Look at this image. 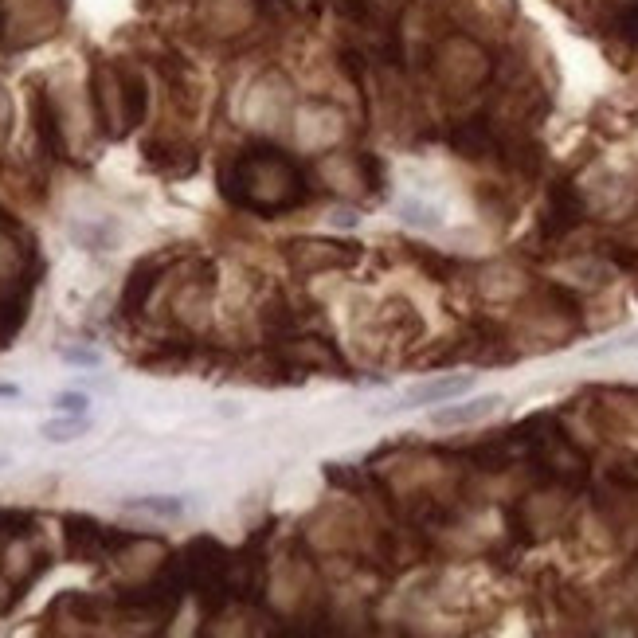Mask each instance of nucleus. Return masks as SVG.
I'll use <instances>...</instances> for the list:
<instances>
[{"instance_id": "9d476101", "label": "nucleus", "mask_w": 638, "mask_h": 638, "mask_svg": "<svg viewBox=\"0 0 638 638\" xmlns=\"http://www.w3.org/2000/svg\"><path fill=\"white\" fill-rule=\"evenodd\" d=\"M0 396H8V400H16V396H20V388H16V384H0Z\"/></svg>"}, {"instance_id": "7ed1b4c3", "label": "nucleus", "mask_w": 638, "mask_h": 638, "mask_svg": "<svg viewBox=\"0 0 638 638\" xmlns=\"http://www.w3.org/2000/svg\"><path fill=\"white\" fill-rule=\"evenodd\" d=\"M106 545H110V533H106L102 525H94L87 517H71V552H75L79 560H91V556H98Z\"/></svg>"}, {"instance_id": "39448f33", "label": "nucleus", "mask_w": 638, "mask_h": 638, "mask_svg": "<svg viewBox=\"0 0 638 638\" xmlns=\"http://www.w3.org/2000/svg\"><path fill=\"white\" fill-rule=\"evenodd\" d=\"M87 431H91V419H87V415H63V419L44 423V439H51V443H71V439H79V435H87Z\"/></svg>"}, {"instance_id": "0eeeda50", "label": "nucleus", "mask_w": 638, "mask_h": 638, "mask_svg": "<svg viewBox=\"0 0 638 638\" xmlns=\"http://www.w3.org/2000/svg\"><path fill=\"white\" fill-rule=\"evenodd\" d=\"M87 396L83 392H59L55 400H51V408L55 411H63V415H87Z\"/></svg>"}, {"instance_id": "f257e3e1", "label": "nucleus", "mask_w": 638, "mask_h": 638, "mask_svg": "<svg viewBox=\"0 0 638 638\" xmlns=\"http://www.w3.org/2000/svg\"><path fill=\"white\" fill-rule=\"evenodd\" d=\"M505 400L498 392H490V396H474V400H462V404H443V408H435L427 415V423L431 427H470V423H482V419H490L494 411L502 408Z\"/></svg>"}, {"instance_id": "9b49d317", "label": "nucleus", "mask_w": 638, "mask_h": 638, "mask_svg": "<svg viewBox=\"0 0 638 638\" xmlns=\"http://www.w3.org/2000/svg\"><path fill=\"white\" fill-rule=\"evenodd\" d=\"M4 462H8V458H4V455H0V466H4Z\"/></svg>"}, {"instance_id": "1a4fd4ad", "label": "nucleus", "mask_w": 638, "mask_h": 638, "mask_svg": "<svg viewBox=\"0 0 638 638\" xmlns=\"http://www.w3.org/2000/svg\"><path fill=\"white\" fill-rule=\"evenodd\" d=\"M619 349H638V333H631V337H623V341H615V345H603V349H592V357H603V353H619Z\"/></svg>"}, {"instance_id": "20e7f679", "label": "nucleus", "mask_w": 638, "mask_h": 638, "mask_svg": "<svg viewBox=\"0 0 638 638\" xmlns=\"http://www.w3.org/2000/svg\"><path fill=\"white\" fill-rule=\"evenodd\" d=\"M122 509H134V513H149V517H181L184 498H165V494H149V498H130L122 502Z\"/></svg>"}, {"instance_id": "423d86ee", "label": "nucleus", "mask_w": 638, "mask_h": 638, "mask_svg": "<svg viewBox=\"0 0 638 638\" xmlns=\"http://www.w3.org/2000/svg\"><path fill=\"white\" fill-rule=\"evenodd\" d=\"M400 216H404V224L411 228H439L443 220H439V208H431V204H423V200H400Z\"/></svg>"}, {"instance_id": "f03ea898", "label": "nucleus", "mask_w": 638, "mask_h": 638, "mask_svg": "<svg viewBox=\"0 0 638 638\" xmlns=\"http://www.w3.org/2000/svg\"><path fill=\"white\" fill-rule=\"evenodd\" d=\"M474 388V376H439V380H423V384H415L408 396H404V404H396V408H423V404H447V400H458V396H466Z\"/></svg>"}, {"instance_id": "6e6552de", "label": "nucleus", "mask_w": 638, "mask_h": 638, "mask_svg": "<svg viewBox=\"0 0 638 638\" xmlns=\"http://www.w3.org/2000/svg\"><path fill=\"white\" fill-rule=\"evenodd\" d=\"M63 361H67V365L94 368V365H98V353H91V349H67V353H63Z\"/></svg>"}]
</instances>
